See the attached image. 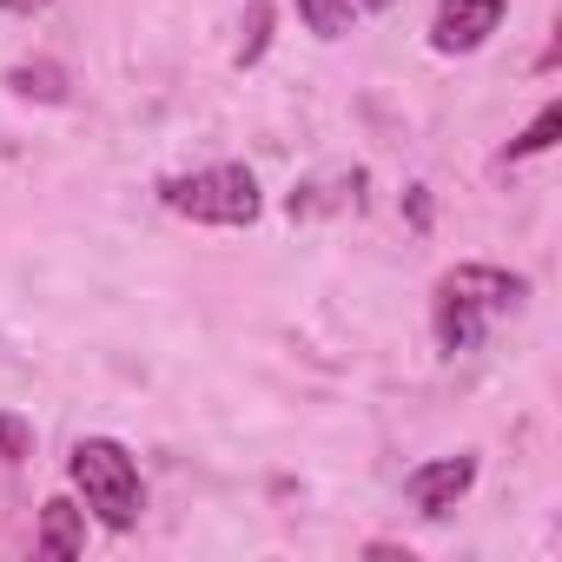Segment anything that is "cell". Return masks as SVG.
I'll return each mask as SVG.
<instances>
[{"label":"cell","mask_w":562,"mask_h":562,"mask_svg":"<svg viewBox=\"0 0 562 562\" xmlns=\"http://www.w3.org/2000/svg\"><path fill=\"white\" fill-rule=\"evenodd\" d=\"M522 299H529V278H516L503 265H457V271H443L437 278V345L450 358L476 351L490 338V325L503 312H516Z\"/></svg>","instance_id":"1"},{"label":"cell","mask_w":562,"mask_h":562,"mask_svg":"<svg viewBox=\"0 0 562 562\" xmlns=\"http://www.w3.org/2000/svg\"><path fill=\"white\" fill-rule=\"evenodd\" d=\"M67 476L74 490L87 496V509L106 522V529H133L139 509H146V483H139V463L126 443L113 437H80L74 457H67Z\"/></svg>","instance_id":"2"},{"label":"cell","mask_w":562,"mask_h":562,"mask_svg":"<svg viewBox=\"0 0 562 562\" xmlns=\"http://www.w3.org/2000/svg\"><path fill=\"white\" fill-rule=\"evenodd\" d=\"M159 199L192 218V225H251L258 218V179L245 166H199V172H172L159 186Z\"/></svg>","instance_id":"3"},{"label":"cell","mask_w":562,"mask_h":562,"mask_svg":"<svg viewBox=\"0 0 562 562\" xmlns=\"http://www.w3.org/2000/svg\"><path fill=\"white\" fill-rule=\"evenodd\" d=\"M470 483H476V457L470 450H457V457H430V463H417L411 476H404V496H411V509L417 516H450L463 496H470Z\"/></svg>","instance_id":"4"},{"label":"cell","mask_w":562,"mask_h":562,"mask_svg":"<svg viewBox=\"0 0 562 562\" xmlns=\"http://www.w3.org/2000/svg\"><path fill=\"white\" fill-rule=\"evenodd\" d=\"M509 14V0H443L430 21V47L437 54H476Z\"/></svg>","instance_id":"5"},{"label":"cell","mask_w":562,"mask_h":562,"mask_svg":"<svg viewBox=\"0 0 562 562\" xmlns=\"http://www.w3.org/2000/svg\"><path fill=\"white\" fill-rule=\"evenodd\" d=\"M41 555H54V562H67V555H80L87 549V509L80 503H67V496H54L47 503V516H41V542H34Z\"/></svg>","instance_id":"6"},{"label":"cell","mask_w":562,"mask_h":562,"mask_svg":"<svg viewBox=\"0 0 562 562\" xmlns=\"http://www.w3.org/2000/svg\"><path fill=\"white\" fill-rule=\"evenodd\" d=\"M351 8L358 0H299V14H305V27L318 41H345L351 34Z\"/></svg>","instance_id":"7"},{"label":"cell","mask_w":562,"mask_h":562,"mask_svg":"<svg viewBox=\"0 0 562 562\" xmlns=\"http://www.w3.org/2000/svg\"><path fill=\"white\" fill-rule=\"evenodd\" d=\"M8 87H14L21 100H67V74H60V67H47V60H41V67H14V74H8Z\"/></svg>","instance_id":"8"},{"label":"cell","mask_w":562,"mask_h":562,"mask_svg":"<svg viewBox=\"0 0 562 562\" xmlns=\"http://www.w3.org/2000/svg\"><path fill=\"white\" fill-rule=\"evenodd\" d=\"M555 133H562V106H542V113H536V126H529L522 139H509V153H503V159H536V153H549V146H555Z\"/></svg>","instance_id":"9"},{"label":"cell","mask_w":562,"mask_h":562,"mask_svg":"<svg viewBox=\"0 0 562 562\" xmlns=\"http://www.w3.org/2000/svg\"><path fill=\"white\" fill-rule=\"evenodd\" d=\"M27 457H34V424L0 411V463H27Z\"/></svg>","instance_id":"10"},{"label":"cell","mask_w":562,"mask_h":562,"mask_svg":"<svg viewBox=\"0 0 562 562\" xmlns=\"http://www.w3.org/2000/svg\"><path fill=\"white\" fill-rule=\"evenodd\" d=\"M265 41H271V8L258 0V8H251V34H245V47H238V67H251V60L265 54Z\"/></svg>","instance_id":"11"},{"label":"cell","mask_w":562,"mask_h":562,"mask_svg":"<svg viewBox=\"0 0 562 562\" xmlns=\"http://www.w3.org/2000/svg\"><path fill=\"white\" fill-rule=\"evenodd\" d=\"M8 14H41V8H54V0H0Z\"/></svg>","instance_id":"12"},{"label":"cell","mask_w":562,"mask_h":562,"mask_svg":"<svg viewBox=\"0 0 562 562\" xmlns=\"http://www.w3.org/2000/svg\"><path fill=\"white\" fill-rule=\"evenodd\" d=\"M358 8H371V14H384V8H397V0H358Z\"/></svg>","instance_id":"13"}]
</instances>
